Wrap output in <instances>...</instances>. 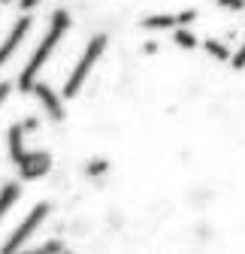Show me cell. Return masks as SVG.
Here are the masks:
<instances>
[{
    "instance_id": "obj_1",
    "label": "cell",
    "mask_w": 245,
    "mask_h": 254,
    "mask_svg": "<svg viewBox=\"0 0 245 254\" xmlns=\"http://www.w3.org/2000/svg\"><path fill=\"white\" fill-rule=\"evenodd\" d=\"M40 190L61 254H245V55L176 27L97 40Z\"/></svg>"
},
{
    "instance_id": "obj_2",
    "label": "cell",
    "mask_w": 245,
    "mask_h": 254,
    "mask_svg": "<svg viewBox=\"0 0 245 254\" xmlns=\"http://www.w3.org/2000/svg\"><path fill=\"white\" fill-rule=\"evenodd\" d=\"M64 24L94 40L145 27H176L230 0H43Z\"/></svg>"
},
{
    "instance_id": "obj_3",
    "label": "cell",
    "mask_w": 245,
    "mask_h": 254,
    "mask_svg": "<svg viewBox=\"0 0 245 254\" xmlns=\"http://www.w3.org/2000/svg\"><path fill=\"white\" fill-rule=\"evenodd\" d=\"M0 164H3V151H0Z\"/></svg>"
}]
</instances>
